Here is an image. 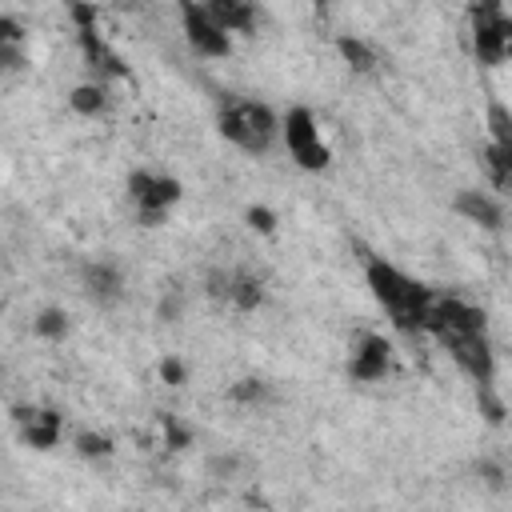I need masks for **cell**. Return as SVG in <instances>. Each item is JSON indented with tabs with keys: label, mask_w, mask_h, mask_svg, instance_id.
I'll return each instance as SVG.
<instances>
[{
	"label": "cell",
	"mask_w": 512,
	"mask_h": 512,
	"mask_svg": "<svg viewBox=\"0 0 512 512\" xmlns=\"http://www.w3.org/2000/svg\"><path fill=\"white\" fill-rule=\"evenodd\" d=\"M80 280H84V292H88L96 304H112V300H120V288H124L120 268H112V264L96 260V264H84Z\"/></svg>",
	"instance_id": "obj_11"
},
{
	"label": "cell",
	"mask_w": 512,
	"mask_h": 512,
	"mask_svg": "<svg viewBox=\"0 0 512 512\" xmlns=\"http://www.w3.org/2000/svg\"><path fill=\"white\" fill-rule=\"evenodd\" d=\"M20 40H24L20 24H16L12 16H4V20H0V44H20Z\"/></svg>",
	"instance_id": "obj_24"
},
{
	"label": "cell",
	"mask_w": 512,
	"mask_h": 512,
	"mask_svg": "<svg viewBox=\"0 0 512 512\" xmlns=\"http://www.w3.org/2000/svg\"><path fill=\"white\" fill-rule=\"evenodd\" d=\"M284 144L300 168H308V172L328 168V144L320 140V128H316L308 108H292L284 116Z\"/></svg>",
	"instance_id": "obj_4"
},
{
	"label": "cell",
	"mask_w": 512,
	"mask_h": 512,
	"mask_svg": "<svg viewBox=\"0 0 512 512\" xmlns=\"http://www.w3.org/2000/svg\"><path fill=\"white\" fill-rule=\"evenodd\" d=\"M180 20H184V36L196 52L204 56H228L232 44H228V32L212 20V12L204 4H192V0H180Z\"/></svg>",
	"instance_id": "obj_8"
},
{
	"label": "cell",
	"mask_w": 512,
	"mask_h": 512,
	"mask_svg": "<svg viewBox=\"0 0 512 512\" xmlns=\"http://www.w3.org/2000/svg\"><path fill=\"white\" fill-rule=\"evenodd\" d=\"M456 212L460 216H468L472 224H480V228H500V208L488 200V196H480V192H460L456 196Z\"/></svg>",
	"instance_id": "obj_13"
},
{
	"label": "cell",
	"mask_w": 512,
	"mask_h": 512,
	"mask_svg": "<svg viewBox=\"0 0 512 512\" xmlns=\"http://www.w3.org/2000/svg\"><path fill=\"white\" fill-rule=\"evenodd\" d=\"M12 416L20 424L24 444H32L40 452L56 448V440H60V412H52V408H12Z\"/></svg>",
	"instance_id": "obj_10"
},
{
	"label": "cell",
	"mask_w": 512,
	"mask_h": 512,
	"mask_svg": "<svg viewBox=\"0 0 512 512\" xmlns=\"http://www.w3.org/2000/svg\"><path fill=\"white\" fill-rule=\"evenodd\" d=\"M488 132H492V144H512V112L500 100L488 104Z\"/></svg>",
	"instance_id": "obj_19"
},
{
	"label": "cell",
	"mask_w": 512,
	"mask_h": 512,
	"mask_svg": "<svg viewBox=\"0 0 512 512\" xmlns=\"http://www.w3.org/2000/svg\"><path fill=\"white\" fill-rule=\"evenodd\" d=\"M248 224H252L256 232H264V236H268V232L276 228V216H272L264 204H256V208H248Z\"/></svg>",
	"instance_id": "obj_23"
},
{
	"label": "cell",
	"mask_w": 512,
	"mask_h": 512,
	"mask_svg": "<svg viewBox=\"0 0 512 512\" xmlns=\"http://www.w3.org/2000/svg\"><path fill=\"white\" fill-rule=\"evenodd\" d=\"M160 428H164V448H184V444L192 440V432H188L176 416H168V412L160 416Z\"/></svg>",
	"instance_id": "obj_21"
},
{
	"label": "cell",
	"mask_w": 512,
	"mask_h": 512,
	"mask_svg": "<svg viewBox=\"0 0 512 512\" xmlns=\"http://www.w3.org/2000/svg\"><path fill=\"white\" fill-rule=\"evenodd\" d=\"M72 24H76L80 48H84V56H88L92 68H100V72H108V76H128V68L120 64V56L104 44V36H100V28H96V8H92L88 0H72Z\"/></svg>",
	"instance_id": "obj_6"
},
{
	"label": "cell",
	"mask_w": 512,
	"mask_h": 512,
	"mask_svg": "<svg viewBox=\"0 0 512 512\" xmlns=\"http://www.w3.org/2000/svg\"><path fill=\"white\" fill-rule=\"evenodd\" d=\"M320 4H328V0H320Z\"/></svg>",
	"instance_id": "obj_27"
},
{
	"label": "cell",
	"mask_w": 512,
	"mask_h": 512,
	"mask_svg": "<svg viewBox=\"0 0 512 512\" xmlns=\"http://www.w3.org/2000/svg\"><path fill=\"white\" fill-rule=\"evenodd\" d=\"M76 452H80L84 460H108V456H112V440H108L104 432H80V436H76Z\"/></svg>",
	"instance_id": "obj_20"
},
{
	"label": "cell",
	"mask_w": 512,
	"mask_h": 512,
	"mask_svg": "<svg viewBox=\"0 0 512 512\" xmlns=\"http://www.w3.org/2000/svg\"><path fill=\"white\" fill-rule=\"evenodd\" d=\"M224 300L248 312V308H256V304L264 300V284H260L252 272H228V292H224Z\"/></svg>",
	"instance_id": "obj_14"
},
{
	"label": "cell",
	"mask_w": 512,
	"mask_h": 512,
	"mask_svg": "<svg viewBox=\"0 0 512 512\" xmlns=\"http://www.w3.org/2000/svg\"><path fill=\"white\" fill-rule=\"evenodd\" d=\"M68 104H72L80 116H100V112L108 108V96H104L100 84H80V88H72Z\"/></svg>",
	"instance_id": "obj_17"
},
{
	"label": "cell",
	"mask_w": 512,
	"mask_h": 512,
	"mask_svg": "<svg viewBox=\"0 0 512 512\" xmlns=\"http://www.w3.org/2000/svg\"><path fill=\"white\" fill-rule=\"evenodd\" d=\"M204 8L224 32H252L256 24V0H204Z\"/></svg>",
	"instance_id": "obj_12"
},
{
	"label": "cell",
	"mask_w": 512,
	"mask_h": 512,
	"mask_svg": "<svg viewBox=\"0 0 512 512\" xmlns=\"http://www.w3.org/2000/svg\"><path fill=\"white\" fill-rule=\"evenodd\" d=\"M336 48H340V56L348 60V68H356V72H372V68H376V52H372L364 40H356V36H340Z\"/></svg>",
	"instance_id": "obj_16"
},
{
	"label": "cell",
	"mask_w": 512,
	"mask_h": 512,
	"mask_svg": "<svg viewBox=\"0 0 512 512\" xmlns=\"http://www.w3.org/2000/svg\"><path fill=\"white\" fill-rule=\"evenodd\" d=\"M160 376L168 384H184V364L180 360H160Z\"/></svg>",
	"instance_id": "obj_25"
},
{
	"label": "cell",
	"mask_w": 512,
	"mask_h": 512,
	"mask_svg": "<svg viewBox=\"0 0 512 512\" xmlns=\"http://www.w3.org/2000/svg\"><path fill=\"white\" fill-rule=\"evenodd\" d=\"M484 164H488L492 180H496L504 192H512V144H488V148H484Z\"/></svg>",
	"instance_id": "obj_15"
},
{
	"label": "cell",
	"mask_w": 512,
	"mask_h": 512,
	"mask_svg": "<svg viewBox=\"0 0 512 512\" xmlns=\"http://www.w3.org/2000/svg\"><path fill=\"white\" fill-rule=\"evenodd\" d=\"M472 16V48L480 64H500L512 52V16L500 12H468Z\"/></svg>",
	"instance_id": "obj_7"
},
{
	"label": "cell",
	"mask_w": 512,
	"mask_h": 512,
	"mask_svg": "<svg viewBox=\"0 0 512 512\" xmlns=\"http://www.w3.org/2000/svg\"><path fill=\"white\" fill-rule=\"evenodd\" d=\"M220 136L232 140L244 152H268L276 140V116L268 104L256 100H228L220 108Z\"/></svg>",
	"instance_id": "obj_2"
},
{
	"label": "cell",
	"mask_w": 512,
	"mask_h": 512,
	"mask_svg": "<svg viewBox=\"0 0 512 512\" xmlns=\"http://www.w3.org/2000/svg\"><path fill=\"white\" fill-rule=\"evenodd\" d=\"M436 336H440V344L452 352V360L460 364V372L476 388H492L496 360H492V348H488L484 328H448V332H436Z\"/></svg>",
	"instance_id": "obj_3"
},
{
	"label": "cell",
	"mask_w": 512,
	"mask_h": 512,
	"mask_svg": "<svg viewBox=\"0 0 512 512\" xmlns=\"http://www.w3.org/2000/svg\"><path fill=\"white\" fill-rule=\"evenodd\" d=\"M368 288L388 308V316L396 320V328H404V332H428V316H432L436 296L424 284L408 280L400 268H392L384 260H368Z\"/></svg>",
	"instance_id": "obj_1"
},
{
	"label": "cell",
	"mask_w": 512,
	"mask_h": 512,
	"mask_svg": "<svg viewBox=\"0 0 512 512\" xmlns=\"http://www.w3.org/2000/svg\"><path fill=\"white\" fill-rule=\"evenodd\" d=\"M388 364H392V348H388V340L376 336V332H364V336L356 340V348H352L348 372H352V380L372 384V380H384Z\"/></svg>",
	"instance_id": "obj_9"
},
{
	"label": "cell",
	"mask_w": 512,
	"mask_h": 512,
	"mask_svg": "<svg viewBox=\"0 0 512 512\" xmlns=\"http://www.w3.org/2000/svg\"><path fill=\"white\" fill-rule=\"evenodd\" d=\"M264 392H268V388H264L260 380H240V384H232L228 396L240 400V404H252V400H264Z\"/></svg>",
	"instance_id": "obj_22"
},
{
	"label": "cell",
	"mask_w": 512,
	"mask_h": 512,
	"mask_svg": "<svg viewBox=\"0 0 512 512\" xmlns=\"http://www.w3.org/2000/svg\"><path fill=\"white\" fill-rule=\"evenodd\" d=\"M128 196L140 208L144 224H160L164 212L180 200V184L172 176H156V172H132L128 176Z\"/></svg>",
	"instance_id": "obj_5"
},
{
	"label": "cell",
	"mask_w": 512,
	"mask_h": 512,
	"mask_svg": "<svg viewBox=\"0 0 512 512\" xmlns=\"http://www.w3.org/2000/svg\"><path fill=\"white\" fill-rule=\"evenodd\" d=\"M32 328H36V336H44V340H64V332H68V316H64L60 308H44V312L32 320Z\"/></svg>",
	"instance_id": "obj_18"
},
{
	"label": "cell",
	"mask_w": 512,
	"mask_h": 512,
	"mask_svg": "<svg viewBox=\"0 0 512 512\" xmlns=\"http://www.w3.org/2000/svg\"><path fill=\"white\" fill-rule=\"evenodd\" d=\"M504 0H468V12H500Z\"/></svg>",
	"instance_id": "obj_26"
}]
</instances>
